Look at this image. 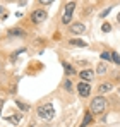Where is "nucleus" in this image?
<instances>
[{"label":"nucleus","mask_w":120,"mask_h":127,"mask_svg":"<svg viewBox=\"0 0 120 127\" xmlns=\"http://www.w3.org/2000/svg\"><path fill=\"white\" fill-rule=\"evenodd\" d=\"M36 113H38V117L43 119V120H50V119H53V115H55V108H53L52 103H45V105L38 106Z\"/></svg>","instance_id":"nucleus-1"},{"label":"nucleus","mask_w":120,"mask_h":127,"mask_svg":"<svg viewBox=\"0 0 120 127\" xmlns=\"http://www.w3.org/2000/svg\"><path fill=\"white\" fill-rule=\"evenodd\" d=\"M105 108H106V100L103 96H96L91 100V108H89L91 113H103Z\"/></svg>","instance_id":"nucleus-2"},{"label":"nucleus","mask_w":120,"mask_h":127,"mask_svg":"<svg viewBox=\"0 0 120 127\" xmlns=\"http://www.w3.org/2000/svg\"><path fill=\"white\" fill-rule=\"evenodd\" d=\"M74 9H76V2H67L65 3V9H63V16H62V22L63 24H69L72 21V14H74Z\"/></svg>","instance_id":"nucleus-3"},{"label":"nucleus","mask_w":120,"mask_h":127,"mask_svg":"<svg viewBox=\"0 0 120 127\" xmlns=\"http://www.w3.org/2000/svg\"><path fill=\"white\" fill-rule=\"evenodd\" d=\"M46 17H48V14H46V10H43V9H36V10H33V14H31V21L34 22V24H41Z\"/></svg>","instance_id":"nucleus-4"},{"label":"nucleus","mask_w":120,"mask_h":127,"mask_svg":"<svg viewBox=\"0 0 120 127\" xmlns=\"http://www.w3.org/2000/svg\"><path fill=\"white\" fill-rule=\"evenodd\" d=\"M77 93H79L82 98L89 96V95H91V84H89V83H86V81L77 83Z\"/></svg>","instance_id":"nucleus-5"},{"label":"nucleus","mask_w":120,"mask_h":127,"mask_svg":"<svg viewBox=\"0 0 120 127\" xmlns=\"http://www.w3.org/2000/svg\"><path fill=\"white\" fill-rule=\"evenodd\" d=\"M86 31V26L82 24V22H74V24H70V33H74V34H82Z\"/></svg>","instance_id":"nucleus-6"},{"label":"nucleus","mask_w":120,"mask_h":127,"mask_svg":"<svg viewBox=\"0 0 120 127\" xmlns=\"http://www.w3.org/2000/svg\"><path fill=\"white\" fill-rule=\"evenodd\" d=\"M79 76H81V79H82V81H86V83H88V81H91V79H93L94 72H93L91 69H84V70H81V72H79Z\"/></svg>","instance_id":"nucleus-7"},{"label":"nucleus","mask_w":120,"mask_h":127,"mask_svg":"<svg viewBox=\"0 0 120 127\" xmlns=\"http://www.w3.org/2000/svg\"><path fill=\"white\" fill-rule=\"evenodd\" d=\"M91 122H93V113H91V112H86V113H84V119H82V122H81L79 127H88Z\"/></svg>","instance_id":"nucleus-8"},{"label":"nucleus","mask_w":120,"mask_h":127,"mask_svg":"<svg viewBox=\"0 0 120 127\" xmlns=\"http://www.w3.org/2000/svg\"><path fill=\"white\" fill-rule=\"evenodd\" d=\"M9 36H26V31L21 29V28H14L9 31Z\"/></svg>","instance_id":"nucleus-9"},{"label":"nucleus","mask_w":120,"mask_h":127,"mask_svg":"<svg viewBox=\"0 0 120 127\" xmlns=\"http://www.w3.org/2000/svg\"><path fill=\"white\" fill-rule=\"evenodd\" d=\"M21 117H22V113H16V115H10V117H7L5 120H7V122H10V124H19Z\"/></svg>","instance_id":"nucleus-10"},{"label":"nucleus","mask_w":120,"mask_h":127,"mask_svg":"<svg viewBox=\"0 0 120 127\" xmlns=\"http://www.w3.org/2000/svg\"><path fill=\"white\" fill-rule=\"evenodd\" d=\"M62 65H63V69L67 70V74L70 76V74H76V69L70 65V64H67V62H62Z\"/></svg>","instance_id":"nucleus-11"},{"label":"nucleus","mask_w":120,"mask_h":127,"mask_svg":"<svg viewBox=\"0 0 120 127\" xmlns=\"http://www.w3.org/2000/svg\"><path fill=\"white\" fill-rule=\"evenodd\" d=\"M106 72V64L105 62H100L98 67H96V74H105Z\"/></svg>","instance_id":"nucleus-12"},{"label":"nucleus","mask_w":120,"mask_h":127,"mask_svg":"<svg viewBox=\"0 0 120 127\" xmlns=\"http://www.w3.org/2000/svg\"><path fill=\"white\" fill-rule=\"evenodd\" d=\"M112 89V84L110 83H103V84H100V93H108Z\"/></svg>","instance_id":"nucleus-13"},{"label":"nucleus","mask_w":120,"mask_h":127,"mask_svg":"<svg viewBox=\"0 0 120 127\" xmlns=\"http://www.w3.org/2000/svg\"><path fill=\"white\" fill-rule=\"evenodd\" d=\"M70 45H74V46H79V48H84V46H88L86 41H82V40H70Z\"/></svg>","instance_id":"nucleus-14"},{"label":"nucleus","mask_w":120,"mask_h":127,"mask_svg":"<svg viewBox=\"0 0 120 127\" xmlns=\"http://www.w3.org/2000/svg\"><path fill=\"white\" fill-rule=\"evenodd\" d=\"M101 60H103V62H110V60H112L110 52H103V53H101Z\"/></svg>","instance_id":"nucleus-15"},{"label":"nucleus","mask_w":120,"mask_h":127,"mask_svg":"<svg viewBox=\"0 0 120 127\" xmlns=\"http://www.w3.org/2000/svg\"><path fill=\"white\" fill-rule=\"evenodd\" d=\"M101 31H103V33H110V31H112V26H110V22H103V26H101Z\"/></svg>","instance_id":"nucleus-16"},{"label":"nucleus","mask_w":120,"mask_h":127,"mask_svg":"<svg viewBox=\"0 0 120 127\" xmlns=\"http://www.w3.org/2000/svg\"><path fill=\"white\" fill-rule=\"evenodd\" d=\"M110 55H112V60H113L115 64H119V65H120V55H119V53H117V52H112Z\"/></svg>","instance_id":"nucleus-17"},{"label":"nucleus","mask_w":120,"mask_h":127,"mask_svg":"<svg viewBox=\"0 0 120 127\" xmlns=\"http://www.w3.org/2000/svg\"><path fill=\"white\" fill-rule=\"evenodd\" d=\"M16 105L19 106L21 110H24V112H28V110H29V105H26V103H22V101H19V100L16 101Z\"/></svg>","instance_id":"nucleus-18"},{"label":"nucleus","mask_w":120,"mask_h":127,"mask_svg":"<svg viewBox=\"0 0 120 127\" xmlns=\"http://www.w3.org/2000/svg\"><path fill=\"white\" fill-rule=\"evenodd\" d=\"M63 86H65V89H67L69 93L72 91V84H70V81H69V79H65V81H63Z\"/></svg>","instance_id":"nucleus-19"},{"label":"nucleus","mask_w":120,"mask_h":127,"mask_svg":"<svg viewBox=\"0 0 120 127\" xmlns=\"http://www.w3.org/2000/svg\"><path fill=\"white\" fill-rule=\"evenodd\" d=\"M110 10H112V7H108V9H105V10H103V12L100 14V17H103V19H105V17H106V16L110 14Z\"/></svg>","instance_id":"nucleus-20"},{"label":"nucleus","mask_w":120,"mask_h":127,"mask_svg":"<svg viewBox=\"0 0 120 127\" xmlns=\"http://www.w3.org/2000/svg\"><path fill=\"white\" fill-rule=\"evenodd\" d=\"M55 0H40V3L41 5H50V3H53Z\"/></svg>","instance_id":"nucleus-21"},{"label":"nucleus","mask_w":120,"mask_h":127,"mask_svg":"<svg viewBox=\"0 0 120 127\" xmlns=\"http://www.w3.org/2000/svg\"><path fill=\"white\" fill-rule=\"evenodd\" d=\"M117 22L120 24V12H119V16H117Z\"/></svg>","instance_id":"nucleus-22"},{"label":"nucleus","mask_w":120,"mask_h":127,"mask_svg":"<svg viewBox=\"0 0 120 127\" xmlns=\"http://www.w3.org/2000/svg\"><path fill=\"white\" fill-rule=\"evenodd\" d=\"M2 106H3V100H0V110H2Z\"/></svg>","instance_id":"nucleus-23"},{"label":"nucleus","mask_w":120,"mask_h":127,"mask_svg":"<svg viewBox=\"0 0 120 127\" xmlns=\"http://www.w3.org/2000/svg\"><path fill=\"white\" fill-rule=\"evenodd\" d=\"M29 127H36V124H31V126H29Z\"/></svg>","instance_id":"nucleus-24"},{"label":"nucleus","mask_w":120,"mask_h":127,"mask_svg":"<svg viewBox=\"0 0 120 127\" xmlns=\"http://www.w3.org/2000/svg\"><path fill=\"white\" fill-rule=\"evenodd\" d=\"M119 95H120V89H119Z\"/></svg>","instance_id":"nucleus-25"}]
</instances>
